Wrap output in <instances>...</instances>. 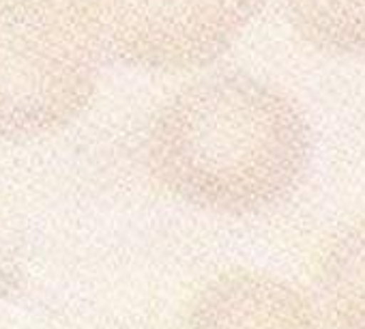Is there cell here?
I'll return each instance as SVG.
<instances>
[{"label":"cell","instance_id":"obj_5","mask_svg":"<svg viewBox=\"0 0 365 329\" xmlns=\"http://www.w3.org/2000/svg\"><path fill=\"white\" fill-rule=\"evenodd\" d=\"M324 329H365V211L329 226L307 260Z\"/></svg>","mask_w":365,"mask_h":329},{"label":"cell","instance_id":"obj_1","mask_svg":"<svg viewBox=\"0 0 365 329\" xmlns=\"http://www.w3.org/2000/svg\"><path fill=\"white\" fill-rule=\"evenodd\" d=\"M314 129L282 86L243 71L211 74L176 91L144 138L150 183L202 213L254 218L305 183Z\"/></svg>","mask_w":365,"mask_h":329},{"label":"cell","instance_id":"obj_3","mask_svg":"<svg viewBox=\"0 0 365 329\" xmlns=\"http://www.w3.org/2000/svg\"><path fill=\"white\" fill-rule=\"evenodd\" d=\"M264 0H88L103 50L157 74L196 71L226 54Z\"/></svg>","mask_w":365,"mask_h":329},{"label":"cell","instance_id":"obj_2","mask_svg":"<svg viewBox=\"0 0 365 329\" xmlns=\"http://www.w3.org/2000/svg\"><path fill=\"white\" fill-rule=\"evenodd\" d=\"M101 52L78 0H0V142L71 125L95 95Z\"/></svg>","mask_w":365,"mask_h":329},{"label":"cell","instance_id":"obj_4","mask_svg":"<svg viewBox=\"0 0 365 329\" xmlns=\"http://www.w3.org/2000/svg\"><path fill=\"white\" fill-rule=\"evenodd\" d=\"M172 329H324L307 282L258 265H228L192 286Z\"/></svg>","mask_w":365,"mask_h":329},{"label":"cell","instance_id":"obj_6","mask_svg":"<svg viewBox=\"0 0 365 329\" xmlns=\"http://www.w3.org/2000/svg\"><path fill=\"white\" fill-rule=\"evenodd\" d=\"M292 33L314 52L365 59V0H284Z\"/></svg>","mask_w":365,"mask_h":329}]
</instances>
